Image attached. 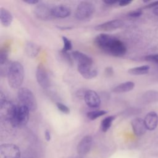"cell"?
I'll return each instance as SVG.
<instances>
[{
    "label": "cell",
    "mask_w": 158,
    "mask_h": 158,
    "mask_svg": "<svg viewBox=\"0 0 158 158\" xmlns=\"http://www.w3.org/2000/svg\"><path fill=\"white\" fill-rule=\"evenodd\" d=\"M23 2L27 4H33V5H36L39 3V1L37 0H26V1H23Z\"/></svg>",
    "instance_id": "e575fe53"
},
{
    "label": "cell",
    "mask_w": 158,
    "mask_h": 158,
    "mask_svg": "<svg viewBox=\"0 0 158 158\" xmlns=\"http://www.w3.org/2000/svg\"><path fill=\"white\" fill-rule=\"evenodd\" d=\"M150 67L148 65L135 67L128 69V73L131 75H142L149 72Z\"/></svg>",
    "instance_id": "7402d4cb"
},
{
    "label": "cell",
    "mask_w": 158,
    "mask_h": 158,
    "mask_svg": "<svg viewBox=\"0 0 158 158\" xmlns=\"http://www.w3.org/2000/svg\"><path fill=\"white\" fill-rule=\"evenodd\" d=\"M26 55L31 58L36 57L40 52L41 48L37 44L33 42H27L24 48Z\"/></svg>",
    "instance_id": "ac0fdd59"
},
{
    "label": "cell",
    "mask_w": 158,
    "mask_h": 158,
    "mask_svg": "<svg viewBox=\"0 0 158 158\" xmlns=\"http://www.w3.org/2000/svg\"><path fill=\"white\" fill-rule=\"evenodd\" d=\"M8 56H9L8 49L6 48L1 49L0 51V65L1 66L9 64Z\"/></svg>",
    "instance_id": "d4e9b609"
},
{
    "label": "cell",
    "mask_w": 158,
    "mask_h": 158,
    "mask_svg": "<svg viewBox=\"0 0 158 158\" xmlns=\"http://www.w3.org/2000/svg\"><path fill=\"white\" fill-rule=\"evenodd\" d=\"M56 107L59 110H60L61 112L65 114H70V109L68 106H67L65 104L62 103V102H56Z\"/></svg>",
    "instance_id": "4316f807"
},
{
    "label": "cell",
    "mask_w": 158,
    "mask_h": 158,
    "mask_svg": "<svg viewBox=\"0 0 158 158\" xmlns=\"http://www.w3.org/2000/svg\"><path fill=\"white\" fill-rule=\"evenodd\" d=\"M60 54L62 55V59H65V60L69 64H72V55L70 56L68 53V52H64V51H60Z\"/></svg>",
    "instance_id": "f1b7e54d"
},
{
    "label": "cell",
    "mask_w": 158,
    "mask_h": 158,
    "mask_svg": "<svg viewBox=\"0 0 158 158\" xmlns=\"http://www.w3.org/2000/svg\"><path fill=\"white\" fill-rule=\"evenodd\" d=\"M52 7L48 4L40 2L36 4L34 9L35 15L39 20L43 21L49 20L54 17L52 14Z\"/></svg>",
    "instance_id": "ba28073f"
},
{
    "label": "cell",
    "mask_w": 158,
    "mask_h": 158,
    "mask_svg": "<svg viewBox=\"0 0 158 158\" xmlns=\"http://www.w3.org/2000/svg\"><path fill=\"white\" fill-rule=\"evenodd\" d=\"M0 20L2 26L7 27L10 26L13 20V16L11 12L4 7L0 8Z\"/></svg>",
    "instance_id": "d6986e66"
},
{
    "label": "cell",
    "mask_w": 158,
    "mask_h": 158,
    "mask_svg": "<svg viewBox=\"0 0 158 158\" xmlns=\"http://www.w3.org/2000/svg\"><path fill=\"white\" fill-rule=\"evenodd\" d=\"M6 77L9 85L13 89L20 88L24 79V69L22 64L18 61L10 63Z\"/></svg>",
    "instance_id": "7a4b0ae2"
},
{
    "label": "cell",
    "mask_w": 158,
    "mask_h": 158,
    "mask_svg": "<svg viewBox=\"0 0 158 158\" xmlns=\"http://www.w3.org/2000/svg\"><path fill=\"white\" fill-rule=\"evenodd\" d=\"M135 84L133 81H125L115 86L112 89V91L115 93H127L133 90V88H135Z\"/></svg>",
    "instance_id": "ffe728a7"
},
{
    "label": "cell",
    "mask_w": 158,
    "mask_h": 158,
    "mask_svg": "<svg viewBox=\"0 0 158 158\" xmlns=\"http://www.w3.org/2000/svg\"><path fill=\"white\" fill-rule=\"evenodd\" d=\"M62 42H63V48L62 49V51L68 52L72 49V41L66 36L62 37Z\"/></svg>",
    "instance_id": "484cf974"
},
{
    "label": "cell",
    "mask_w": 158,
    "mask_h": 158,
    "mask_svg": "<svg viewBox=\"0 0 158 158\" xmlns=\"http://www.w3.org/2000/svg\"><path fill=\"white\" fill-rule=\"evenodd\" d=\"M36 78L38 85L43 89H47L50 85V80L48 72L41 64H39L36 70Z\"/></svg>",
    "instance_id": "9c48e42d"
},
{
    "label": "cell",
    "mask_w": 158,
    "mask_h": 158,
    "mask_svg": "<svg viewBox=\"0 0 158 158\" xmlns=\"http://www.w3.org/2000/svg\"><path fill=\"white\" fill-rule=\"evenodd\" d=\"M152 12H153V14H154L155 15H156V16L158 17V7H155V8L152 10Z\"/></svg>",
    "instance_id": "8d00e7d4"
},
{
    "label": "cell",
    "mask_w": 158,
    "mask_h": 158,
    "mask_svg": "<svg viewBox=\"0 0 158 158\" xmlns=\"http://www.w3.org/2000/svg\"><path fill=\"white\" fill-rule=\"evenodd\" d=\"M44 137H45V139L47 141H49L51 139V131L46 129L44 131Z\"/></svg>",
    "instance_id": "836d02e7"
},
{
    "label": "cell",
    "mask_w": 158,
    "mask_h": 158,
    "mask_svg": "<svg viewBox=\"0 0 158 158\" xmlns=\"http://www.w3.org/2000/svg\"><path fill=\"white\" fill-rule=\"evenodd\" d=\"M69 158H82V157H81V156H72V157H70Z\"/></svg>",
    "instance_id": "f35d334b"
},
{
    "label": "cell",
    "mask_w": 158,
    "mask_h": 158,
    "mask_svg": "<svg viewBox=\"0 0 158 158\" xmlns=\"http://www.w3.org/2000/svg\"><path fill=\"white\" fill-rule=\"evenodd\" d=\"M104 73L107 77H110L114 74V69L111 67H107L105 69Z\"/></svg>",
    "instance_id": "1f68e13d"
},
{
    "label": "cell",
    "mask_w": 158,
    "mask_h": 158,
    "mask_svg": "<svg viewBox=\"0 0 158 158\" xmlns=\"http://www.w3.org/2000/svg\"><path fill=\"white\" fill-rule=\"evenodd\" d=\"M17 110V106L7 100L2 92L0 93V116L4 120L11 123Z\"/></svg>",
    "instance_id": "3957f363"
},
{
    "label": "cell",
    "mask_w": 158,
    "mask_h": 158,
    "mask_svg": "<svg viewBox=\"0 0 158 158\" xmlns=\"http://www.w3.org/2000/svg\"><path fill=\"white\" fill-rule=\"evenodd\" d=\"M143 14V10L141 9H135L134 10L131 11L130 12L128 13V16L130 17H133V18H136V17H140Z\"/></svg>",
    "instance_id": "f546056e"
},
{
    "label": "cell",
    "mask_w": 158,
    "mask_h": 158,
    "mask_svg": "<svg viewBox=\"0 0 158 158\" xmlns=\"http://www.w3.org/2000/svg\"><path fill=\"white\" fill-rule=\"evenodd\" d=\"M94 41L99 49L112 56L122 57L127 52V47L123 42L113 35L101 33Z\"/></svg>",
    "instance_id": "6da1fadb"
},
{
    "label": "cell",
    "mask_w": 158,
    "mask_h": 158,
    "mask_svg": "<svg viewBox=\"0 0 158 158\" xmlns=\"http://www.w3.org/2000/svg\"><path fill=\"white\" fill-rule=\"evenodd\" d=\"M144 121L147 130H154L158 125V115L156 112L151 111L146 115Z\"/></svg>",
    "instance_id": "9a60e30c"
},
{
    "label": "cell",
    "mask_w": 158,
    "mask_h": 158,
    "mask_svg": "<svg viewBox=\"0 0 158 158\" xmlns=\"http://www.w3.org/2000/svg\"><path fill=\"white\" fill-rule=\"evenodd\" d=\"M145 60L156 64L158 65V54H149L144 57Z\"/></svg>",
    "instance_id": "83f0119b"
},
{
    "label": "cell",
    "mask_w": 158,
    "mask_h": 158,
    "mask_svg": "<svg viewBox=\"0 0 158 158\" xmlns=\"http://www.w3.org/2000/svg\"><path fill=\"white\" fill-rule=\"evenodd\" d=\"M131 125L134 134L138 136L143 135L147 130L144 120L139 117L133 119L131 122Z\"/></svg>",
    "instance_id": "5bb4252c"
},
{
    "label": "cell",
    "mask_w": 158,
    "mask_h": 158,
    "mask_svg": "<svg viewBox=\"0 0 158 158\" xmlns=\"http://www.w3.org/2000/svg\"><path fill=\"white\" fill-rule=\"evenodd\" d=\"M131 2H132V1H130V0H122V1H118V5L121 7L127 6L129 5L130 4H131Z\"/></svg>",
    "instance_id": "d6a6232c"
},
{
    "label": "cell",
    "mask_w": 158,
    "mask_h": 158,
    "mask_svg": "<svg viewBox=\"0 0 158 158\" xmlns=\"http://www.w3.org/2000/svg\"><path fill=\"white\" fill-rule=\"evenodd\" d=\"M73 59L76 60L78 64L81 65H93V61L89 56L78 51H74L72 52Z\"/></svg>",
    "instance_id": "2e32d148"
},
{
    "label": "cell",
    "mask_w": 158,
    "mask_h": 158,
    "mask_svg": "<svg viewBox=\"0 0 158 158\" xmlns=\"http://www.w3.org/2000/svg\"><path fill=\"white\" fill-rule=\"evenodd\" d=\"M17 97L22 105L27 107L30 111L34 112L37 109V101L32 91L27 88L19 89Z\"/></svg>",
    "instance_id": "277c9868"
},
{
    "label": "cell",
    "mask_w": 158,
    "mask_h": 158,
    "mask_svg": "<svg viewBox=\"0 0 158 158\" xmlns=\"http://www.w3.org/2000/svg\"><path fill=\"white\" fill-rule=\"evenodd\" d=\"M142 99L143 101L146 103L158 102V91L155 90H148L143 94Z\"/></svg>",
    "instance_id": "44dd1931"
},
{
    "label": "cell",
    "mask_w": 158,
    "mask_h": 158,
    "mask_svg": "<svg viewBox=\"0 0 158 158\" xmlns=\"http://www.w3.org/2000/svg\"><path fill=\"white\" fill-rule=\"evenodd\" d=\"M107 113V112L105 110H94L88 112L86 114V116L88 119L91 120H94L104 115Z\"/></svg>",
    "instance_id": "cb8c5ba5"
},
{
    "label": "cell",
    "mask_w": 158,
    "mask_h": 158,
    "mask_svg": "<svg viewBox=\"0 0 158 158\" xmlns=\"http://www.w3.org/2000/svg\"><path fill=\"white\" fill-rule=\"evenodd\" d=\"M77 70L80 75L86 79L94 78L98 75V72L96 69L93 67V65L78 64Z\"/></svg>",
    "instance_id": "4fadbf2b"
},
{
    "label": "cell",
    "mask_w": 158,
    "mask_h": 158,
    "mask_svg": "<svg viewBox=\"0 0 158 158\" xmlns=\"http://www.w3.org/2000/svg\"><path fill=\"white\" fill-rule=\"evenodd\" d=\"M83 98L86 104L90 108H98L101 105V98L99 94L94 90H86Z\"/></svg>",
    "instance_id": "30bf717a"
},
{
    "label": "cell",
    "mask_w": 158,
    "mask_h": 158,
    "mask_svg": "<svg viewBox=\"0 0 158 158\" xmlns=\"http://www.w3.org/2000/svg\"><path fill=\"white\" fill-rule=\"evenodd\" d=\"M93 143V138L90 135H86L78 143L77 151L80 156H85L87 154L91 148Z\"/></svg>",
    "instance_id": "7c38bea8"
},
{
    "label": "cell",
    "mask_w": 158,
    "mask_h": 158,
    "mask_svg": "<svg viewBox=\"0 0 158 158\" xmlns=\"http://www.w3.org/2000/svg\"><path fill=\"white\" fill-rule=\"evenodd\" d=\"M57 28H59V29H61V30H70V29L72 28V27H57Z\"/></svg>",
    "instance_id": "74e56055"
},
{
    "label": "cell",
    "mask_w": 158,
    "mask_h": 158,
    "mask_svg": "<svg viewBox=\"0 0 158 158\" xmlns=\"http://www.w3.org/2000/svg\"><path fill=\"white\" fill-rule=\"evenodd\" d=\"M52 14L54 17L64 19L68 17L70 15L71 10L69 7L65 6L59 5L53 6Z\"/></svg>",
    "instance_id": "e0dca14e"
},
{
    "label": "cell",
    "mask_w": 158,
    "mask_h": 158,
    "mask_svg": "<svg viewBox=\"0 0 158 158\" xmlns=\"http://www.w3.org/2000/svg\"><path fill=\"white\" fill-rule=\"evenodd\" d=\"M104 3H105L106 5H114L116 3H118V1H104Z\"/></svg>",
    "instance_id": "d590c367"
},
{
    "label": "cell",
    "mask_w": 158,
    "mask_h": 158,
    "mask_svg": "<svg viewBox=\"0 0 158 158\" xmlns=\"http://www.w3.org/2000/svg\"><path fill=\"white\" fill-rule=\"evenodd\" d=\"M115 118V115H109L103 118L101 122V129L103 132H106L111 127Z\"/></svg>",
    "instance_id": "603a6c76"
},
{
    "label": "cell",
    "mask_w": 158,
    "mask_h": 158,
    "mask_svg": "<svg viewBox=\"0 0 158 158\" xmlns=\"http://www.w3.org/2000/svg\"><path fill=\"white\" fill-rule=\"evenodd\" d=\"M19 148L12 143H4L0 146V158H20Z\"/></svg>",
    "instance_id": "52a82bcc"
},
{
    "label": "cell",
    "mask_w": 158,
    "mask_h": 158,
    "mask_svg": "<svg viewBox=\"0 0 158 158\" xmlns=\"http://www.w3.org/2000/svg\"><path fill=\"white\" fill-rule=\"evenodd\" d=\"M29 109L25 106H17L15 117L11 122L13 127H22L27 125L29 120Z\"/></svg>",
    "instance_id": "8992f818"
},
{
    "label": "cell",
    "mask_w": 158,
    "mask_h": 158,
    "mask_svg": "<svg viewBox=\"0 0 158 158\" xmlns=\"http://www.w3.org/2000/svg\"><path fill=\"white\" fill-rule=\"evenodd\" d=\"M123 25V22L122 20L120 19H114L98 24L94 27V29L97 31H109L120 28Z\"/></svg>",
    "instance_id": "8fae6325"
},
{
    "label": "cell",
    "mask_w": 158,
    "mask_h": 158,
    "mask_svg": "<svg viewBox=\"0 0 158 158\" xmlns=\"http://www.w3.org/2000/svg\"><path fill=\"white\" fill-rule=\"evenodd\" d=\"M158 7V1H153V2H151L150 3L148 4L147 5H146L144 8V9H151V8H155Z\"/></svg>",
    "instance_id": "4dcf8cb0"
},
{
    "label": "cell",
    "mask_w": 158,
    "mask_h": 158,
    "mask_svg": "<svg viewBox=\"0 0 158 158\" xmlns=\"http://www.w3.org/2000/svg\"><path fill=\"white\" fill-rule=\"evenodd\" d=\"M94 5L89 1L80 2L76 8L75 16L79 20H84L89 19L94 12Z\"/></svg>",
    "instance_id": "5b68a950"
}]
</instances>
